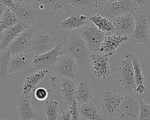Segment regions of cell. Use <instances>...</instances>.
<instances>
[{"instance_id": "6da1fadb", "label": "cell", "mask_w": 150, "mask_h": 120, "mask_svg": "<svg viewBox=\"0 0 150 120\" xmlns=\"http://www.w3.org/2000/svg\"><path fill=\"white\" fill-rule=\"evenodd\" d=\"M62 50L64 54L73 57L80 66L87 67L91 61L90 50L79 31L72 30L64 36Z\"/></svg>"}, {"instance_id": "7a4b0ae2", "label": "cell", "mask_w": 150, "mask_h": 120, "mask_svg": "<svg viewBox=\"0 0 150 120\" xmlns=\"http://www.w3.org/2000/svg\"><path fill=\"white\" fill-rule=\"evenodd\" d=\"M10 9L19 23L25 28L33 26L39 18V12L34 5V1H14V5Z\"/></svg>"}, {"instance_id": "3957f363", "label": "cell", "mask_w": 150, "mask_h": 120, "mask_svg": "<svg viewBox=\"0 0 150 120\" xmlns=\"http://www.w3.org/2000/svg\"><path fill=\"white\" fill-rule=\"evenodd\" d=\"M145 1L116 0L108 1L103 8L104 14L110 18H115L124 14H132L137 10L138 6L144 5Z\"/></svg>"}, {"instance_id": "277c9868", "label": "cell", "mask_w": 150, "mask_h": 120, "mask_svg": "<svg viewBox=\"0 0 150 120\" xmlns=\"http://www.w3.org/2000/svg\"><path fill=\"white\" fill-rule=\"evenodd\" d=\"M54 40V32L48 28H43L36 29L32 37L29 49L35 55L42 54L53 49Z\"/></svg>"}, {"instance_id": "5b68a950", "label": "cell", "mask_w": 150, "mask_h": 120, "mask_svg": "<svg viewBox=\"0 0 150 120\" xmlns=\"http://www.w3.org/2000/svg\"><path fill=\"white\" fill-rule=\"evenodd\" d=\"M125 59L120 61L117 68V77L125 93L132 92L135 91L134 74L130 58V52H126Z\"/></svg>"}, {"instance_id": "8992f818", "label": "cell", "mask_w": 150, "mask_h": 120, "mask_svg": "<svg viewBox=\"0 0 150 120\" xmlns=\"http://www.w3.org/2000/svg\"><path fill=\"white\" fill-rule=\"evenodd\" d=\"M139 112L138 95L132 92L125 93L116 114L120 120H137Z\"/></svg>"}, {"instance_id": "52a82bcc", "label": "cell", "mask_w": 150, "mask_h": 120, "mask_svg": "<svg viewBox=\"0 0 150 120\" xmlns=\"http://www.w3.org/2000/svg\"><path fill=\"white\" fill-rule=\"evenodd\" d=\"M63 53L60 44L56 45L51 50L42 54L36 55L32 61V70H49L54 67L59 56Z\"/></svg>"}, {"instance_id": "ba28073f", "label": "cell", "mask_w": 150, "mask_h": 120, "mask_svg": "<svg viewBox=\"0 0 150 120\" xmlns=\"http://www.w3.org/2000/svg\"><path fill=\"white\" fill-rule=\"evenodd\" d=\"M79 32L90 52L99 51L105 36L103 32L93 24L83 26Z\"/></svg>"}, {"instance_id": "9c48e42d", "label": "cell", "mask_w": 150, "mask_h": 120, "mask_svg": "<svg viewBox=\"0 0 150 120\" xmlns=\"http://www.w3.org/2000/svg\"><path fill=\"white\" fill-rule=\"evenodd\" d=\"M77 70V64L73 57L69 55L60 56L54 66V72L60 78L66 77L73 80Z\"/></svg>"}, {"instance_id": "30bf717a", "label": "cell", "mask_w": 150, "mask_h": 120, "mask_svg": "<svg viewBox=\"0 0 150 120\" xmlns=\"http://www.w3.org/2000/svg\"><path fill=\"white\" fill-rule=\"evenodd\" d=\"M36 30L34 26L26 28L8 46L7 50L10 55L19 54L29 49L32 37Z\"/></svg>"}, {"instance_id": "8fae6325", "label": "cell", "mask_w": 150, "mask_h": 120, "mask_svg": "<svg viewBox=\"0 0 150 120\" xmlns=\"http://www.w3.org/2000/svg\"><path fill=\"white\" fill-rule=\"evenodd\" d=\"M124 96L110 91L103 92L101 106L103 111L108 116H116Z\"/></svg>"}, {"instance_id": "7c38bea8", "label": "cell", "mask_w": 150, "mask_h": 120, "mask_svg": "<svg viewBox=\"0 0 150 120\" xmlns=\"http://www.w3.org/2000/svg\"><path fill=\"white\" fill-rule=\"evenodd\" d=\"M149 35V26L146 16L139 15L135 19L134 29L130 36V40L133 43H146Z\"/></svg>"}, {"instance_id": "4fadbf2b", "label": "cell", "mask_w": 150, "mask_h": 120, "mask_svg": "<svg viewBox=\"0 0 150 120\" xmlns=\"http://www.w3.org/2000/svg\"><path fill=\"white\" fill-rule=\"evenodd\" d=\"M9 73L21 71L28 67L36 56L29 49L19 54L10 55Z\"/></svg>"}, {"instance_id": "5bb4252c", "label": "cell", "mask_w": 150, "mask_h": 120, "mask_svg": "<svg viewBox=\"0 0 150 120\" xmlns=\"http://www.w3.org/2000/svg\"><path fill=\"white\" fill-rule=\"evenodd\" d=\"M90 60L93 66L94 76L105 79L111 73L108 57L103 53H91Z\"/></svg>"}, {"instance_id": "9a60e30c", "label": "cell", "mask_w": 150, "mask_h": 120, "mask_svg": "<svg viewBox=\"0 0 150 120\" xmlns=\"http://www.w3.org/2000/svg\"><path fill=\"white\" fill-rule=\"evenodd\" d=\"M127 39V36H120L115 33L105 34L99 52L107 57L111 56L121 44Z\"/></svg>"}, {"instance_id": "2e32d148", "label": "cell", "mask_w": 150, "mask_h": 120, "mask_svg": "<svg viewBox=\"0 0 150 120\" xmlns=\"http://www.w3.org/2000/svg\"><path fill=\"white\" fill-rule=\"evenodd\" d=\"M113 23L114 26V33L128 37L134 29L135 19L131 14H124L115 17Z\"/></svg>"}, {"instance_id": "e0dca14e", "label": "cell", "mask_w": 150, "mask_h": 120, "mask_svg": "<svg viewBox=\"0 0 150 120\" xmlns=\"http://www.w3.org/2000/svg\"><path fill=\"white\" fill-rule=\"evenodd\" d=\"M88 20L87 16L70 10L66 14V18L60 22V26L64 29L72 30L86 25Z\"/></svg>"}, {"instance_id": "ac0fdd59", "label": "cell", "mask_w": 150, "mask_h": 120, "mask_svg": "<svg viewBox=\"0 0 150 120\" xmlns=\"http://www.w3.org/2000/svg\"><path fill=\"white\" fill-rule=\"evenodd\" d=\"M17 106L21 120H31L36 119L38 114L31 106L30 95H21L17 99Z\"/></svg>"}, {"instance_id": "d6986e66", "label": "cell", "mask_w": 150, "mask_h": 120, "mask_svg": "<svg viewBox=\"0 0 150 120\" xmlns=\"http://www.w3.org/2000/svg\"><path fill=\"white\" fill-rule=\"evenodd\" d=\"M26 28L22 24L19 23L5 30L2 34L0 42V51L6 49L8 46L23 32Z\"/></svg>"}, {"instance_id": "ffe728a7", "label": "cell", "mask_w": 150, "mask_h": 120, "mask_svg": "<svg viewBox=\"0 0 150 120\" xmlns=\"http://www.w3.org/2000/svg\"><path fill=\"white\" fill-rule=\"evenodd\" d=\"M47 73L48 70H43L38 71L26 77L24 80L23 86L21 88L22 95H30V92L34 90L36 85L44 78Z\"/></svg>"}, {"instance_id": "44dd1931", "label": "cell", "mask_w": 150, "mask_h": 120, "mask_svg": "<svg viewBox=\"0 0 150 120\" xmlns=\"http://www.w3.org/2000/svg\"><path fill=\"white\" fill-rule=\"evenodd\" d=\"M78 109L82 120H101L102 119L98 107L91 102L81 104Z\"/></svg>"}, {"instance_id": "7402d4cb", "label": "cell", "mask_w": 150, "mask_h": 120, "mask_svg": "<svg viewBox=\"0 0 150 120\" xmlns=\"http://www.w3.org/2000/svg\"><path fill=\"white\" fill-rule=\"evenodd\" d=\"M93 95L91 86L85 81H81L76 87L74 93V100L76 102L85 104L90 102Z\"/></svg>"}, {"instance_id": "603a6c76", "label": "cell", "mask_w": 150, "mask_h": 120, "mask_svg": "<svg viewBox=\"0 0 150 120\" xmlns=\"http://www.w3.org/2000/svg\"><path fill=\"white\" fill-rule=\"evenodd\" d=\"M76 89L74 80L70 78H61V90L66 104L71 106L74 100V93Z\"/></svg>"}, {"instance_id": "cb8c5ba5", "label": "cell", "mask_w": 150, "mask_h": 120, "mask_svg": "<svg viewBox=\"0 0 150 120\" xmlns=\"http://www.w3.org/2000/svg\"><path fill=\"white\" fill-rule=\"evenodd\" d=\"M89 20L93 25L104 34L114 33V26L112 22L103 17L99 14H93L90 16Z\"/></svg>"}, {"instance_id": "d4e9b609", "label": "cell", "mask_w": 150, "mask_h": 120, "mask_svg": "<svg viewBox=\"0 0 150 120\" xmlns=\"http://www.w3.org/2000/svg\"><path fill=\"white\" fill-rule=\"evenodd\" d=\"M10 54L7 50L0 51V81L5 83L9 78Z\"/></svg>"}, {"instance_id": "484cf974", "label": "cell", "mask_w": 150, "mask_h": 120, "mask_svg": "<svg viewBox=\"0 0 150 120\" xmlns=\"http://www.w3.org/2000/svg\"><path fill=\"white\" fill-rule=\"evenodd\" d=\"M44 112L46 115L47 120H58L59 115L57 101L52 98L46 100L44 107Z\"/></svg>"}, {"instance_id": "4316f807", "label": "cell", "mask_w": 150, "mask_h": 120, "mask_svg": "<svg viewBox=\"0 0 150 120\" xmlns=\"http://www.w3.org/2000/svg\"><path fill=\"white\" fill-rule=\"evenodd\" d=\"M19 23L15 14L10 9L5 8L4 15L0 22V32L5 30Z\"/></svg>"}, {"instance_id": "83f0119b", "label": "cell", "mask_w": 150, "mask_h": 120, "mask_svg": "<svg viewBox=\"0 0 150 120\" xmlns=\"http://www.w3.org/2000/svg\"><path fill=\"white\" fill-rule=\"evenodd\" d=\"M130 58H131L132 64V68H133L134 74L135 83L136 86L140 84H144L145 83V81H144V77L142 75L141 64L138 61L137 57L132 53H130Z\"/></svg>"}, {"instance_id": "f1b7e54d", "label": "cell", "mask_w": 150, "mask_h": 120, "mask_svg": "<svg viewBox=\"0 0 150 120\" xmlns=\"http://www.w3.org/2000/svg\"><path fill=\"white\" fill-rule=\"evenodd\" d=\"M40 9L50 11H58L67 6L66 1H36Z\"/></svg>"}, {"instance_id": "f546056e", "label": "cell", "mask_w": 150, "mask_h": 120, "mask_svg": "<svg viewBox=\"0 0 150 120\" xmlns=\"http://www.w3.org/2000/svg\"><path fill=\"white\" fill-rule=\"evenodd\" d=\"M67 5H71L83 10H88L97 8L100 1H86V0H69L66 1Z\"/></svg>"}, {"instance_id": "4dcf8cb0", "label": "cell", "mask_w": 150, "mask_h": 120, "mask_svg": "<svg viewBox=\"0 0 150 120\" xmlns=\"http://www.w3.org/2000/svg\"><path fill=\"white\" fill-rule=\"evenodd\" d=\"M139 102V112L137 120H150V104L143 101L141 96L138 95Z\"/></svg>"}, {"instance_id": "1f68e13d", "label": "cell", "mask_w": 150, "mask_h": 120, "mask_svg": "<svg viewBox=\"0 0 150 120\" xmlns=\"http://www.w3.org/2000/svg\"><path fill=\"white\" fill-rule=\"evenodd\" d=\"M70 110L71 113V120H82L80 115L79 112V109L77 104V102L75 100H73L71 106L70 107Z\"/></svg>"}, {"instance_id": "d6a6232c", "label": "cell", "mask_w": 150, "mask_h": 120, "mask_svg": "<svg viewBox=\"0 0 150 120\" xmlns=\"http://www.w3.org/2000/svg\"><path fill=\"white\" fill-rule=\"evenodd\" d=\"M34 95L36 100L43 101L47 98L48 91L43 87H39L35 90Z\"/></svg>"}, {"instance_id": "836d02e7", "label": "cell", "mask_w": 150, "mask_h": 120, "mask_svg": "<svg viewBox=\"0 0 150 120\" xmlns=\"http://www.w3.org/2000/svg\"><path fill=\"white\" fill-rule=\"evenodd\" d=\"M58 120H71L70 108L63 111L62 114L59 115Z\"/></svg>"}, {"instance_id": "e575fe53", "label": "cell", "mask_w": 150, "mask_h": 120, "mask_svg": "<svg viewBox=\"0 0 150 120\" xmlns=\"http://www.w3.org/2000/svg\"><path fill=\"white\" fill-rule=\"evenodd\" d=\"M135 91L137 92L139 94H142L144 93H145L147 91V88H146L145 85L144 84H140L137 86H136Z\"/></svg>"}, {"instance_id": "d590c367", "label": "cell", "mask_w": 150, "mask_h": 120, "mask_svg": "<svg viewBox=\"0 0 150 120\" xmlns=\"http://www.w3.org/2000/svg\"><path fill=\"white\" fill-rule=\"evenodd\" d=\"M5 8L4 7V6L2 5V4L1 3V2L0 1V22L1 20L2 16L4 15V11H5Z\"/></svg>"}, {"instance_id": "8d00e7d4", "label": "cell", "mask_w": 150, "mask_h": 120, "mask_svg": "<svg viewBox=\"0 0 150 120\" xmlns=\"http://www.w3.org/2000/svg\"><path fill=\"white\" fill-rule=\"evenodd\" d=\"M148 80L150 81V73L148 74Z\"/></svg>"}, {"instance_id": "74e56055", "label": "cell", "mask_w": 150, "mask_h": 120, "mask_svg": "<svg viewBox=\"0 0 150 120\" xmlns=\"http://www.w3.org/2000/svg\"><path fill=\"white\" fill-rule=\"evenodd\" d=\"M149 57H150V51H149Z\"/></svg>"}, {"instance_id": "f35d334b", "label": "cell", "mask_w": 150, "mask_h": 120, "mask_svg": "<svg viewBox=\"0 0 150 120\" xmlns=\"http://www.w3.org/2000/svg\"><path fill=\"white\" fill-rule=\"evenodd\" d=\"M2 120H7V119H2Z\"/></svg>"}]
</instances>
